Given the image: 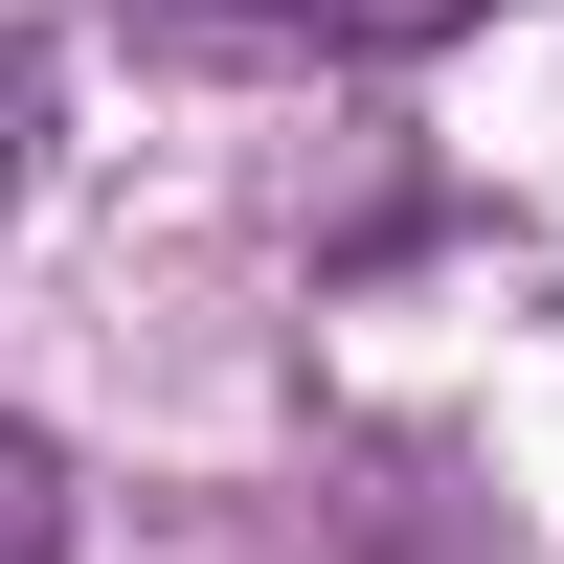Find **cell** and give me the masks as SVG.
Returning <instances> with one entry per match:
<instances>
[{"mask_svg": "<svg viewBox=\"0 0 564 564\" xmlns=\"http://www.w3.org/2000/svg\"><path fill=\"white\" fill-rule=\"evenodd\" d=\"M181 23H271V45H452L475 0H181Z\"/></svg>", "mask_w": 564, "mask_h": 564, "instance_id": "1", "label": "cell"}, {"mask_svg": "<svg viewBox=\"0 0 564 564\" xmlns=\"http://www.w3.org/2000/svg\"><path fill=\"white\" fill-rule=\"evenodd\" d=\"M0 564H68V452L0 406Z\"/></svg>", "mask_w": 564, "mask_h": 564, "instance_id": "2", "label": "cell"}]
</instances>
